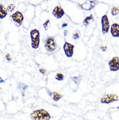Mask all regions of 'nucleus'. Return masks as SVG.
<instances>
[{
  "mask_svg": "<svg viewBox=\"0 0 119 120\" xmlns=\"http://www.w3.org/2000/svg\"><path fill=\"white\" fill-rule=\"evenodd\" d=\"M33 120H50L51 116L50 113L44 109L34 110L30 114Z\"/></svg>",
  "mask_w": 119,
  "mask_h": 120,
  "instance_id": "nucleus-1",
  "label": "nucleus"
},
{
  "mask_svg": "<svg viewBox=\"0 0 119 120\" xmlns=\"http://www.w3.org/2000/svg\"><path fill=\"white\" fill-rule=\"evenodd\" d=\"M30 35L32 40V47L34 49L38 48L40 42V34L38 30L34 29L30 32Z\"/></svg>",
  "mask_w": 119,
  "mask_h": 120,
  "instance_id": "nucleus-2",
  "label": "nucleus"
},
{
  "mask_svg": "<svg viewBox=\"0 0 119 120\" xmlns=\"http://www.w3.org/2000/svg\"><path fill=\"white\" fill-rule=\"evenodd\" d=\"M119 100V97L115 94H107L104 95L100 99L102 104H109Z\"/></svg>",
  "mask_w": 119,
  "mask_h": 120,
  "instance_id": "nucleus-3",
  "label": "nucleus"
},
{
  "mask_svg": "<svg viewBox=\"0 0 119 120\" xmlns=\"http://www.w3.org/2000/svg\"><path fill=\"white\" fill-rule=\"evenodd\" d=\"M45 47L47 51L52 52L56 49L57 43L53 38L50 37L46 40Z\"/></svg>",
  "mask_w": 119,
  "mask_h": 120,
  "instance_id": "nucleus-4",
  "label": "nucleus"
},
{
  "mask_svg": "<svg viewBox=\"0 0 119 120\" xmlns=\"http://www.w3.org/2000/svg\"><path fill=\"white\" fill-rule=\"evenodd\" d=\"M101 24L102 33L104 34H107L110 28V24L108 18L106 15L102 16L101 18Z\"/></svg>",
  "mask_w": 119,
  "mask_h": 120,
  "instance_id": "nucleus-5",
  "label": "nucleus"
},
{
  "mask_svg": "<svg viewBox=\"0 0 119 120\" xmlns=\"http://www.w3.org/2000/svg\"><path fill=\"white\" fill-rule=\"evenodd\" d=\"M111 71H117L119 69V58L117 56L113 57L108 62Z\"/></svg>",
  "mask_w": 119,
  "mask_h": 120,
  "instance_id": "nucleus-6",
  "label": "nucleus"
},
{
  "mask_svg": "<svg viewBox=\"0 0 119 120\" xmlns=\"http://www.w3.org/2000/svg\"><path fill=\"white\" fill-rule=\"evenodd\" d=\"M11 17L13 20L17 24L18 26H20L22 24L24 18L21 12L19 11H16L11 16Z\"/></svg>",
  "mask_w": 119,
  "mask_h": 120,
  "instance_id": "nucleus-7",
  "label": "nucleus"
},
{
  "mask_svg": "<svg viewBox=\"0 0 119 120\" xmlns=\"http://www.w3.org/2000/svg\"><path fill=\"white\" fill-rule=\"evenodd\" d=\"M75 46L68 42H65L63 46V49L65 55L68 57H71L73 54V50Z\"/></svg>",
  "mask_w": 119,
  "mask_h": 120,
  "instance_id": "nucleus-8",
  "label": "nucleus"
},
{
  "mask_svg": "<svg viewBox=\"0 0 119 120\" xmlns=\"http://www.w3.org/2000/svg\"><path fill=\"white\" fill-rule=\"evenodd\" d=\"M53 15L57 19H61L65 14L63 9L60 6H56L52 11Z\"/></svg>",
  "mask_w": 119,
  "mask_h": 120,
  "instance_id": "nucleus-9",
  "label": "nucleus"
},
{
  "mask_svg": "<svg viewBox=\"0 0 119 120\" xmlns=\"http://www.w3.org/2000/svg\"><path fill=\"white\" fill-rule=\"evenodd\" d=\"M97 2L96 1H88L85 2L84 4H82L81 8L85 11H90L92 10L94 6H95Z\"/></svg>",
  "mask_w": 119,
  "mask_h": 120,
  "instance_id": "nucleus-10",
  "label": "nucleus"
},
{
  "mask_svg": "<svg viewBox=\"0 0 119 120\" xmlns=\"http://www.w3.org/2000/svg\"><path fill=\"white\" fill-rule=\"evenodd\" d=\"M111 33L113 37H119V25L118 24L114 23L111 26Z\"/></svg>",
  "mask_w": 119,
  "mask_h": 120,
  "instance_id": "nucleus-11",
  "label": "nucleus"
},
{
  "mask_svg": "<svg viewBox=\"0 0 119 120\" xmlns=\"http://www.w3.org/2000/svg\"><path fill=\"white\" fill-rule=\"evenodd\" d=\"M8 13L7 10L4 6L1 4L0 5V19H3L6 17Z\"/></svg>",
  "mask_w": 119,
  "mask_h": 120,
  "instance_id": "nucleus-12",
  "label": "nucleus"
},
{
  "mask_svg": "<svg viewBox=\"0 0 119 120\" xmlns=\"http://www.w3.org/2000/svg\"><path fill=\"white\" fill-rule=\"evenodd\" d=\"M52 99L55 102H58L60 99H61L63 97V96L62 95L57 92H53L52 93Z\"/></svg>",
  "mask_w": 119,
  "mask_h": 120,
  "instance_id": "nucleus-13",
  "label": "nucleus"
},
{
  "mask_svg": "<svg viewBox=\"0 0 119 120\" xmlns=\"http://www.w3.org/2000/svg\"><path fill=\"white\" fill-rule=\"evenodd\" d=\"M93 20V16L92 15H91L90 16L86 17L84 21V25L85 26L88 25L90 22Z\"/></svg>",
  "mask_w": 119,
  "mask_h": 120,
  "instance_id": "nucleus-14",
  "label": "nucleus"
},
{
  "mask_svg": "<svg viewBox=\"0 0 119 120\" xmlns=\"http://www.w3.org/2000/svg\"><path fill=\"white\" fill-rule=\"evenodd\" d=\"M64 75L62 73H57L55 76V79L59 81H62L64 80Z\"/></svg>",
  "mask_w": 119,
  "mask_h": 120,
  "instance_id": "nucleus-15",
  "label": "nucleus"
},
{
  "mask_svg": "<svg viewBox=\"0 0 119 120\" xmlns=\"http://www.w3.org/2000/svg\"><path fill=\"white\" fill-rule=\"evenodd\" d=\"M119 13V9L117 7H113L112 9V15L113 16H115Z\"/></svg>",
  "mask_w": 119,
  "mask_h": 120,
  "instance_id": "nucleus-16",
  "label": "nucleus"
},
{
  "mask_svg": "<svg viewBox=\"0 0 119 120\" xmlns=\"http://www.w3.org/2000/svg\"><path fill=\"white\" fill-rule=\"evenodd\" d=\"M15 9V5L14 4H10L8 6L7 9V11H8L10 12H11L13 11Z\"/></svg>",
  "mask_w": 119,
  "mask_h": 120,
  "instance_id": "nucleus-17",
  "label": "nucleus"
},
{
  "mask_svg": "<svg viewBox=\"0 0 119 120\" xmlns=\"http://www.w3.org/2000/svg\"><path fill=\"white\" fill-rule=\"evenodd\" d=\"M50 20H49V19L47 20L43 24V26H44V28H45V29L46 30L48 28V27H49V26H50Z\"/></svg>",
  "mask_w": 119,
  "mask_h": 120,
  "instance_id": "nucleus-18",
  "label": "nucleus"
},
{
  "mask_svg": "<svg viewBox=\"0 0 119 120\" xmlns=\"http://www.w3.org/2000/svg\"><path fill=\"white\" fill-rule=\"evenodd\" d=\"M80 37V34L79 32H77L76 33H75L74 34H73V39L74 40H77Z\"/></svg>",
  "mask_w": 119,
  "mask_h": 120,
  "instance_id": "nucleus-19",
  "label": "nucleus"
},
{
  "mask_svg": "<svg viewBox=\"0 0 119 120\" xmlns=\"http://www.w3.org/2000/svg\"><path fill=\"white\" fill-rule=\"evenodd\" d=\"M6 58L7 59V60L10 61L11 60V55L10 54H9V53L7 54L6 55Z\"/></svg>",
  "mask_w": 119,
  "mask_h": 120,
  "instance_id": "nucleus-20",
  "label": "nucleus"
},
{
  "mask_svg": "<svg viewBox=\"0 0 119 120\" xmlns=\"http://www.w3.org/2000/svg\"><path fill=\"white\" fill-rule=\"evenodd\" d=\"M39 71H40V72L41 73H42V74H46V70L44 69H43V68H41V69H40V70H39Z\"/></svg>",
  "mask_w": 119,
  "mask_h": 120,
  "instance_id": "nucleus-21",
  "label": "nucleus"
},
{
  "mask_svg": "<svg viewBox=\"0 0 119 120\" xmlns=\"http://www.w3.org/2000/svg\"><path fill=\"white\" fill-rule=\"evenodd\" d=\"M101 49H102V50H103V51H105L106 50L107 48H106V47H105V46H102V47H101Z\"/></svg>",
  "mask_w": 119,
  "mask_h": 120,
  "instance_id": "nucleus-22",
  "label": "nucleus"
},
{
  "mask_svg": "<svg viewBox=\"0 0 119 120\" xmlns=\"http://www.w3.org/2000/svg\"><path fill=\"white\" fill-rule=\"evenodd\" d=\"M67 24H66V23H64V24H63V26H62V27L63 28H64V27H66L67 26Z\"/></svg>",
  "mask_w": 119,
  "mask_h": 120,
  "instance_id": "nucleus-23",
  "label": "nucleus"
}]
</instances>
